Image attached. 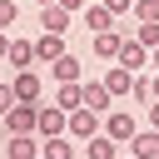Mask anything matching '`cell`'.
Masks as SVG:
<instances>
[{"label": "cell", "mask_w": 159, "mask_h": 159, "mask_svg": "<svg viewBox=\"0 0 159 159\" xmlns=\"http://www.w3.org/2000/svg\"><path fill=\"white\" fill-rule=\"evenodd\" d=\"M149 65H159V45H154V50H149Z\"/></svg>", "instance_id": "f546056e"}, {"label": "cell", "mask_w": 159, "mask_h": 159, "mask_svg": "<svg viewBox=\"0 0 159 159\" xmlns=\"http://www.w3.org/2000/svg\"><path fill=\"white\" fill-rule=\"evenodd\" d=\"M55 104H60V109H80V104H84V99H80V80H65V84L55 89Z\"/></svg>", "instance_id": "d6986e66"}, {"label": "cell", "mask_w": 159, "mask_h": 159, "mask_svg": "<svg viewBox=\"0 0 159 159\" xmlns=\"http://www.w3.org/2000/svg\"><path fill=\"white\" fill-rule=\"evenodd\" d=\"M114 60H119L124 70H134V75H139V70L149 65V45H139L134 35H124V40H119V55H114Z\"/></svg>", "instance_id": "8992f818"}, {"label": "cell", "mask_w": 159, "mask_h": 159, "mask_svg": "<svg viewBox=\"0 0 159 159\" xmlns=\"http://www.w3.org/2000/svg\"><path fill=\"white\" fill-rule=\"evenodd\" d=\"M80 154H84V159H119V144L99 129L94 139H84V144H80Z\"/></svg>", "instance_id": "2e32d148"}, {"label": "cell", "mask_w": 159, "mask_h": 159, "mask_svg": "<svg viewBox=\"0 0 159 159\" xmlns=\"http://www.w3.org/2000/svg\"><path fill=\"white\" fill-rule=\"evenodd\" d=\"M149 80H154V99H159V65H154V75H149Z\"/></svg>", "instance_id": "f1b7e54d"}, {"label": "cell", "mask_w": 159, "mask_h": 159, "mask_svg": "<svg viewBox=\"0 0 159 159\" xmlns=\"http://www.w3.org/2000/svg\"><path fill=\"white\" fill-rule=\"evenodd\" d=\"M104 5H109L114 15H129V10H134V0H104Z\"/></svg>", "instance_id": "d4e9b609"}, {"label": "cell", "mask_w": 159, "mask_h": 159, "mask_svg": "<svg viewBox=\"0 0 159 159\" xmlns=\"http://www.w3.org/2000/svg\"><path fill=\"white\" fill-rule=\"evenodd\" d=\"M40 30H55V35H70L75 30V15L65 5H40Z\"/></svg>", "instance_id": "52a82bcc"}, {"label": "cell", "mask_w": 159, "mask_h": 159, "mask_svg": "<svg viewBox=\"0 0 159 159\" xmlns=\"http://www.w3.org/2000/svg\"><path fill=\"white\" fill-rule=\"evenodd\" d=\"M80 25L94 35V30H114V25H119V15H114L109 5H84V10H80Z\"/></svg>", "instance_id": "ba28073f"}, {"label": "cell", "mask_w": 159, "mask_h": 159, "mask_svg": "<svg viewBox=\"0 0 159 159\" xmlns=\"http://www.w3.org/2000/svg\"><path fill=\"white\" fill-rule=\"evenodd\" d=\"M80 99H84L89 109H99V114H104V109L114 104V94L104 89V80H80Z\"/></svg>", "instance_id": "4fadbf2b"}, {"label": "cell", "mask_w": 159, "mask_h": 159, "mask_svg": "<svg viewBox=\"0 0 159 159\" xmlns=\"http://www.w3.org/2000/svg\"><path fill=\"white\" fill-rule=\"evenodd\" d=\"M5 134H35V104H25V99H15L10 109H5Z\"/></svg>", "instance_id": "277c9868"}, {"label": "cell", "mask_w": 159, "mask_h": 159, "mask_svg": "<svg viewBox=\"0 0 159 159\" xmlns=\"http://www.w3.org/2000/svg\"><path fill=\"white\" fill-rule=\"evenodd\" d=\"M10 89H15V99H25V104H40V75H35V65H30V70H15Z\"/></svg>", "instance_id": "9c48e42d"}, {"label": "cell", "mask_w": 159, "mask_h": 159, "mask_svg": "<svg viewBox=\"0 0 159 159\" xmlns=\"http://www.w3.org/2000/svg\"><path fill=\"white\" fill-rule=\"evenodd\" d=\"M50 75H55L60 84H65V80H80V55H70V50H65V55L50 65Z\"/></svg>", "instance_id": "ac0fdd59"}, {"label": "cell", "mask_w": 159, "mask_h": 159, "mask_svg": "<svg viewBox=\"0 0 159 159\" xmlns=\"http://www.w3.org/2000/svg\"><path fill=\"white\" fill-rule=\"evenodd\" d=\"M65 50H70L65 35H55V30H40V35H35V65H55Z\"/></svg>", "instance_id": "5b68a950"}, {"label": "cell", "mask_w": 159, "mask_h": 159, "mask_svg": "<svg viewBox=\"0 0 159 159\" xmlns=\"http://www.w3.org/2000/svg\"><path fill=\"white\" fill-rule=\"evenodd\" d=\"M104 129V114L99 109H89V104H80V109H70V119H65V134L75 139V144H84V139H94Z\"/></svg>", "instance_id": "6da1fadb"}, {"label": "cell", "mask_w": 159, "mask_h": 159, "mask_svg": "<svg viewBox=\"0 0 159 159\" xmlns=\"http://www.w3.org/2000/svg\"><path fill=\"white\" fill-rule=\"evenodd\" d=\"M134 40L154 50V45H159V20H134Z\"/></svg>", "instance_id": "44dd1931"}, {"label": "cell", "mask_w": 159, "mask_h": 159, "mask_svg": "<svg viewBox=\"0 0 159 159\" xmlns=\"http://www.w3.org/2000/svg\"><path fill=\"white\" fill-rule=\"evenodd\" d=\"M129 99H134V104H149V99H154V80H149L144 70H139L134 84H129Z\"/></svg>", "instance_id": "ffe728a7"}, {"label": "cell", "mask_w": 159, "mask_h": 159, "mask_svg": "<svg viewBox=\"0 0 159 159\" xmlns=\"http://www.w3.org/2000/svg\"><path fill=\"white\" fill-rule=\"evenodd\" d=\"M134 129H139V119H134L124 104H109V109H104V134H109L114 144H129V139H134Z\"/></svg>", "instance_id": "7a4b0ae2"}, {"label": "cell", "mask_w": 159, "mask_h": 159, "mask_svg": "<svg viewBox=\"0 0 159 159\" xmlns=\"http://www.w3.org/2000/svg\"><path fill=\"white\" fill-rule=\"evenodd\" d=\"M5 65H10V70H30V65H35V40H10Z\"/></svg>", "instance_id": "e0dca14e"}, {"label": "cell", "mask_w": 159, "mask_h": 159, "mask_svg": "<svg viewBox=\"0 0 159 159\" xmlns=\"http://www.w3.org/2000/svg\"><path fill=\"white\" fill-rule=\"evenodd\" d=\"M15 15H20V0H0V30H10Z\"/></svg>", "instance_id": "603a6c76"}, {"label": "cell", "mask_w": 159, "mask_h": 159, "mask_svg": "<svg viewBox=\"0 0 159 159\" xmlns=\"http://www.w3.org/2000/svg\"><path fill=\"white\" fill-rule=\"evenodd\" d=\"M119 40H124V30H119V25H114V30H94V40H89L94 60H114V55H119Z\"/></svg>", "instance_id": "8fae6325"}, {"label": "cell", "mask_w": 159, "mask_h": 159, "mask_svg": "<svg viewBox=\"0 0 159 159\" xmlns=\"http://www.w3.org/2000/svg\"><path fill=\"white\" fill-rule=\"evenodd\" d=\"M144 109H149V124H154V129H159V99H149V104H144Z\"/></svg>", "instance_id": "4316f807"}, {"label": "cell", "mask_w": 159, "mask_h": 159, "mask_svg": "<svg viewBox=\"0 0 159 159\" xmlns=\"http://www.w3.org/2000/svg\"><path fill=\"white\" fill-rule=\"evenodd\" d=\"M119 159H139V154H119Z\"/></svg>", "instance_id": "1f68e13d"}, {"label": "cell", "mask_w": 159, "mask_h": 159, "mask_svg": "<svg viewBox=\"0 0 159 159\" xmlns=\"http://www.w3.org/2000/svg\"><path fill=\"white\" fill-rule=\"evenodd\" d=\"M129 154H139V159H159V129H154V124L134 129V139H129Z\"/></svg>", "instance_id": "9a60e30c"}, {"label": "cell", "mask_w": 159, "mask_h": 159, "mask_svg": "<svg viewBox=\"0 0 159 159\" xmlns=\"http://www.w3.org/2000/svg\"><path fill=\"white\" fill-rule=\"evenodd\" d=\"M40 159H80V144L70 134H50V139H40Z\"/></svg>", "instance_id": "30bf717a"}, {"label": "cell", "mask_w": 159, "mask_h": 159, "mask_svg": "<svg viewBox=\"0 0 159 159\" xmlns=\"http://www.w3.org/2000/svg\"><path fill=\"white\" fill-rule=\"evenodd\" d=\"M134 20H159V0H134Z\"/></svg>", "instance_id": "7402d4cb"}, {"label": "cell", "mask_w": 159, "mask_h": 159, "mask_svg": "<svg viewBox=\"0 0 159 159\" xmlns=\"http://www.w3.org/2000/svg\"><path fill=\"white\" fill-rule=\"evenodd\" d=\"M129 84H134V70H124L119 60H109V70H104V89H109L114 99H124V94H129Z\"/></svg>", "instance_id": "7c38bea8"}, {"label": "cell", "mask_w": 159, "mask_h": 159, "mask_svg": "<svg viewBox=\"0 0 159 159\" xmlns=\"http://www.w3.org/2000/svg\"><path fill=\"white\" fill-rule=\"evenodd\" d=\"M65 119H70V109H60L55 99H50V104H45V99L35 104V134H40V139H50V134H65Z\"/></svg>", "instance_id": "3957f363"}, {"label": "cell", "mask_w": 159, "mask_h": 159, "mask_svg": "<svg viewBox=\"0 0 159 159\" xmlns=\"http://www.w3.org/2000/svg\"><path fill=\"white\" fill-rule=\"evenodd\" d=\"M35 5H55V0H35Z\"/></svg>", "instance_id": "4dcf8cb0"}, {"label": "cell", "mask_w": 159, "mask_h": 159, "mask_svg": "<svg viewBox=\"0 0 159 159\" xmlns=\"http://www.w3.org/2000/svg\"><path fill=\"white\" fill-rule=\"evenodd\" d=\"M5 50H10V35H5V30H0V60H5Z\"/></svg>", "instance_id": "83f0119b"}, {"label": "cell", "mask_w": 159, "mask_h": 159, "mask_svg": "<svg viewBox=\"0 0 159 159\" xmlns=\"http://www.w3.org/2000/svg\"><path fill=\"white\" fill-rule=\"evenodd\" d=\"M10 104H15V89H10L5 80H0V119H5V109H10Z\"/></svg>", "instance_id": "cb8c5ba5"}, {"label": "cell", "mask_w": 159, "mask_h": 159, "mask_svg": "<svg viewBox=\"0 0 159 159\" xmlns=\"http://www.w3.org/2000/svg\"><path fill=\"white\" fill-rule=\"evenodd\" d=\"M55 5H65L70 15H80V10H84V0H55Z\"/></svg>", "instance_id": "484cf974"}, {"label": "cell", "mask_w": 159, "mask_h": 159, "mask_svg": "<svg viewBox=\"0 0 159 159\" xmlns=\"http://www.w3.org/2000/svg\"><path fill=\"white\" fill-rule=\"evenodd\" d=\"M5 159H40V134H10Z\"/></svg>", "instance_id": "5bb4252c"}]
</instances>
